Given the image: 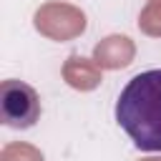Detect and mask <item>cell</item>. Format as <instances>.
<instances>
[{"label":"cell","instance_id":"cell-1","mask_svg":"<svg viewBox=\"0 0 161 161\" xmlns=\"http://www.w3.org/2000/svg\"><path fill=\"white\" fill-rule=\"evenodd\" d=\"M116 123L141 151H161V68L136 73L116 101Z\"/></svg>","mask_w":161,"mask_h":161},{"label":"cell","instance_id":"cell-2","mask_svg":"<svg viewBox=\"0 0 161 161\" xmlns=\"http://www.w3.org/2000/svg\"><path fill=\"white\" fill-rule=\"evenodd\" d=\"M40 118V98L33 86L18 78L0 83V121L8 128L25 131Z\"/></svg>","mask_w":161,"mask_h":161}]
</instances>
